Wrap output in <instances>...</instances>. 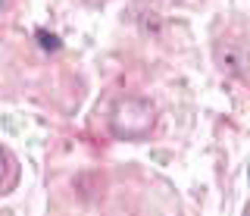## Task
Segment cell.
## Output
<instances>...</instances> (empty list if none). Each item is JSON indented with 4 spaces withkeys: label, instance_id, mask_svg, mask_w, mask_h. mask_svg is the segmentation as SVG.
Listing matches in <instances>:
<instances>
[{
    "label": "cell",
    "instance_id": "6da1fadb",
    "mask_svg": "<svg viewBox=\"0 0 250 216\" xmlns=\"http://www.w3.org/2000/svg\"><path fill=\"white\" fill-rule=\"evenodd\" d=\"M156 122V110L144 97H122L109 110V132L122 141H141L150 135Z\"/></svg>",
    "mask_w": 250,
    "mask_h": 216
},
{
    "label": "cell",
    "instance_id": "7a4b0ae2",
    "mask_svg": "<svg viewBox=\"0 0 250 216\" xmlns=\"http://www.w3.org/2000/svg\"><path fill=\"white\" fill-rule=\"evenodd\" d=\"M10 182H13V157L0 148V188L10 185Z\"/></svg>",
    "mask_w": 250,
    "mask_h": 216
},
{
    "label": "cell",
    "instance_id": "3957f363",
    "mask_svg": "<svg viewBox=\"0 0 250 216\" xmlns=\"http://www.w3.org/2000/svg\"><path fill=\"white\" fill-rule=\"evenodd\" d=\"M35 35H38V41H41V47H44V50H53V53H57V50L62 47L60 38H57V35H50V32H44V28H38Z\"/></svg>",
    "mask_w": 250,
    "mask_h": 216
},
{
    "label": "cell",
    "instance_id": "277c9868",
    "mask_svg": "<svg viewBox=\"0 0 250 216\" xmlns=\"http://www.w3.org/2000/svg\"><path fill=\"white\" fill-rule=\"evenodd\" d=\"M13 3V0H0V10H6V6H10Z\"/></svg>",
    "mask_w": 250,
    "mask_h": 216
}]
</instances>
